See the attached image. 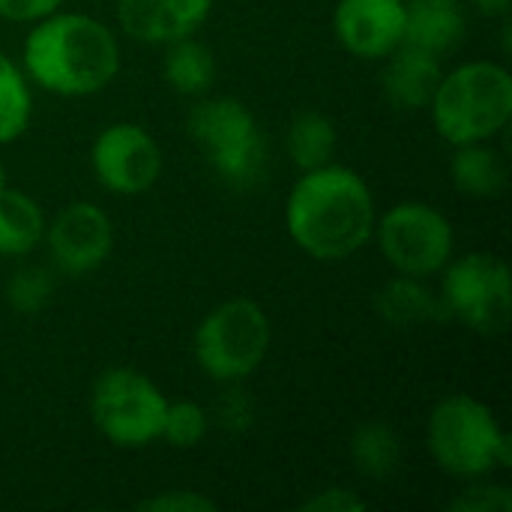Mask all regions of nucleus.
<instances>
[{
	"mask_svg": "<svg viewBox=\"0 0 512 512\" xmlns=\"http://www.w3.org/2000/svg\"><path fill=\"white\" fill-rule=\"evenodd\" d=\"M375 219L369 183L354 168L336 162L300 171L285 201V231L315 261H345L366 249Z\"/></svg>",
	"mask_w": 512,
	"mask_h": 512,
	"instance_id": "f257e3e1",
	"label": "nucleus"
},
{
	"mask_svg": "<svg viewBox=\"0 0 512 512\" xmlns=\"http://www.w3.org/2000/svg\"><path fill=\"white\" fill-rule=\"evenodd\" d=\"M27 81L63 99L105 90L120 72L117 33L87 12H51L30 24L21 45Z\"/></svg>",
	"mask_w": 512,
	"mask_h": 512,
	"instance_id": "f03ea898",
	"label": "nucleus"
},
{
	"mask_svg": "<svg viewBox=\"0 0 512 512\" xmlns=\"http://www.w3.org/2000/svg\"><path fill=\"white\" fill-rule=\"evenodd\" d=\"M429 117L450 147L495 141L512 120V75L504 63L468 60L441 75Z\"/></svg>",
	"mask_w": 512,
	"mask_h": 512,
	"instance_id": "7ed1b4c3",
	"label": "nucleus"
},
{
	"mask_svg": "<svg viewBox=\"0 0 512 512\" xmlns=\"http://www.w3.org/2000/svg\"><path fill=\"white\" fill-rule=\"evenodd\" d=\"M426 447L432 462L456 480L492 477L512 462L510 435L495 411L468 393H453L432 408Z\"/></svg>",
	"mask_w": 512,
	"mask_h": 512,
	"instance_id": "20e7f679",
	"label": "nucleus"
},
{
	"mask_svg": "<svg viewBox=\"0 0 512 512\" xmlns=\"http://www.w3.org/2000/svg\"><path fill=\"white\" fill-rule=\"evenodd\" d=\"M186 132L210 171L234 192H249L267 171V138L252 108L237 96H198Z\"/></svg>",
	"mask_w": 512,
	"mask_h": 512,
	"instance_id": "39448f33",
	"label": "nucleus"
},
{
	"mask_svg": "<svg viewBox=\"0 0 512 512\" xmlns=\"http://www.w3.org/2000/svg\"><path fill=\"white\" fill-rule=\"evenodd\" d=\"M273 345V324L267 312L249 297H231L213 306L192 336V357L198 369L216 384H243L267 360Z\"/></svg>",
	"mask_w": 512,
	"mask_h": 512,
	"instance_id": "423d86ee",
	"label": "nucleus"
},
{
	"mask_svg": "<svg viewBox=\"0 0 512 512\" xmlns=\"http://www.w3.org/2000/svg\"><path fill=\"white\" fill-rule=\"evenodd\" d=\"M168 396L138 369H105L90 390V420L96 432L120 450H144L159 441Z\"/></svg>",
	"mask_w": 512,
	"mask_h": 512,
	"instance_id": "0eeeda50",
	"label": "nucleus"
},
{
	"mask_svg": "<svg viewBox=\"0 0 512 512\" xmlns=\"http://www.w3.org/2000/svg\"><path fill=\"white\" fill-rule=\"evenodd\" d=\"M441 303L447 318H456L480 336H498L512 315V276L504 258L492 252H465L441 270Z\"/></svg>",
	"mask_w": 512,
	"mask_h": 512,
	"instance_id": "6e6552de",
	"label": "nucleus"
},
{
	"mask_svg": "<svg viewBox=\"0 0 512 512\" xmlns=\"http://www.w3.org/2000/svg\"><path fill=\"white\" fill-rule=\"evenodd\" d=\"M381 258L402 276L429 279L447 267L456 252V231L447 213L426 201H399L375 219Z\"/></svg>",
	"mask_w": 512,
	"mask_h": 512,
	"instance_id": "1a4fd4ad",
	"label": "nucleus"
},
{
	"mask_svg": "<svg viewBox=\"0 0 512 512\" xmlns=\"http://www.w3.org/2000/svg\"><path fill=\"white\" fill-rule=\"evenodd\" d=\"M90 168L105 192L144 195L162 177V147L141 123L117 120L93 138Z\"/></svg>",
	"mask_w": 512,
	"mask_h": 512,
	"instance_id": "9d476101",
	"label": "nucleus"
},
{
	"mask_svg": "<svg viewBox=\"0 0 512 512\" xmlns=\"http://www.w3.org/2000/svg\"><path fill=\"white\" fill-rule=\"evenodd\" d=\"M54 273L63 276H90L96 273L114 249V225L105 207L93 201H72L45 222L42 237Z\"/></svg>",
	"mask_w": 512,
	"mask_h": 512,
	"instance_id": "9b49d317",
	"label": "nucleus"
},
{
	"mask_svg": "<svg viewBox=\"0 0 512 512\" xmlns=\"http://www.w3.org/2000/svg\"><path fill=\"white\" fill-rule=\"evenodd\" d=\"M336 42L360 60H384L405 42V0H339Z\"/></svg>",
	"mask_w": 512,
	"mask_h": 512,
	"instance_id": "f8f14e48",
	"label": "nucleus"
},
{
	"mask_svg": "<svg viewBox=\"0 0 512 512\" xmlns=\"http://www.w3.org/2000/svg\"><path fill=\"white\" fill-rule=\"evenodd\" d=\"M213 12V0H117L120 30L141 45H171L195 36Z\"/></svg>",
	"mask_w": 512,
	"mask_h": 512,
	"instance_id": "ddd939ff",
	"label": "nucleus"
},
{
	"mask_svg": "<svg viewBox=\"0 0 512 512\" xmlns=\"http://www.w3.org/2000/svg\"><path fill=\"white\" fill-rule=\"evenodd\" d=\"M441 75L444 66L438 54L399 45L390 57H384L381 90L384 99L399 111H426L441 84Z\"/></svg>",
	"mask_w": 512,
	"mask_h": 512,
	"instance_id": "4468645a",
	"label": "nucleus"
},
{
	"mask_svg": "<svg viewBox=\"0 0 512 512\" xmlns=\"http://www.w3.org/2000/svg\"><path fill=\"white\" fill-rule=\"evenodd\" d=\"M468 30L462 0H405V42L429 54H450Z\"/></svg>",
	"mask_w": 512,
	"mask_h": 512,
	"instance_id": "2eb2a0df",
	"label": "nucleus"
},
{
	"mask_svg": "<svg viewBox=\"0 0 512 512\" xmlns=\"http://www.w3.org/2000/svg\"><path fill=\"white\" fill-rule=\"evenodd\" d=\"M375 309L384 324L399 330H414L447 318L441 297L426 285V279L402 276V273H396L381 285V291L375 294Z\"/></svg>",
	"mask_w": 512,
	"mask_h": 512,
	"instance_id": "dca6fc26",
	"label": "nucleus"
},
{
	"mask_svg": "<svg viewBox=\"0 0 512 512\" xmlns=\"http://www.w3.org/2000/svg\"><path fill=\"white\" fill-rule=\"evenodd\" d=\"M450 180L459 195L498 198L510 183V168L504 153L492 141H474V144L453 147Z\"/></svg>",
	"mask_w": 512,
	"mask_h": 512,
	"instance_id": "f3484780",
	"label": "nucleus"
},
{
	"mask_svg": "<svg viewBox=\"0 0 512 512\" xmlns=\"http://www.w3.org/2000/svg\"><path fill=\"white\" fill-rule=\"evenodd\" d=\"M45 222L39 201L6 183L0 189V258H27L42 243Z\"/></svg>",
	"mask_w": 512,
	"mask_h": 512,
	"instance_id": "a211bd4d",
	"label": "nucleus"
},
{
	"mask_svg": "<svg viewBox=\"0 0 512 512\" xmlns=\"http://www.w3.org/2000/svg\"><path fill=\"white\" fill-rule=\"evenodd\" d=\"M216 54L210 45H204L195 36L177 39L171 45H165V57H162V78L165 84L189 99L207 96L210 87L216 84Z\"/></svg>",
	"mask_w": 512,
	"mask_h": 512,
	"instance_id": "6ab92c4d",
	"label": "nucleus"
},
{
	"mask_svg": "<svg viewBox=\"0 0 512 512\" xmlns=\"http://www.w3.org/2000/svg\"><path fill=\"white\" fill-rule=\"evenodd\" d=\"M348 450H351V462L363 480L381 483V480L393 477L402 465V438L390 423H381V420L357 426Z\"/></svg>",
	"mask_w": 512,
	"mask_h": 512,
	"instance_id": "aec40b11",
	"label": "nucleus"
},
{
	"mask_svg": "<svg viewBox=\"0 0 512 512\" xmlns=\"http://www.w3.org/2000/svg\"><path fill=\"white\" fill-rule=\"evenodd\" d=\"M339 147V132L336 123L321 114V111H300L285 135V150L288 159L294 162V168L300 171H312L321 168L327 162H333Z\"/></svg>",
	"mask_w": 512,
	"mask_h": 512,
	"instance_id": "412c9836",
	"label": "nucleus"
},
{
	"mask_svg": "<svg viewBox=\"0 0 512 512\" xmlns=\"http://www.w3.org/2000/svg\"><path fill=\"white\" fill-rule=\"evenodd\" d=\"M33 120V84L21 63L0 54V147L18 141Z\"/></svg>",
	"mask_w": 512,
	"mask_h": 512,
	"instance_id": "4be33fe9",
	"label": "nucleus"
},
{
	"mask_svg": "<svg viewBox=\"0 0 512 512\" xmlns=\"http://www.w3.org/2000/svg\"><path fill=\"white\" fill-rule=\"evenodd\" d=\"M54 288H57L54 267L24 264L9 276V282L3 288V297L9 303V309H15L18 315H36L51 303Z\"/></svg>",
	"mask_w": 512,
	"mask_h": 512,
	"instance_id": "5701e85b",
	"label": "nucleus"
},
{
	"mask_svg": "<svg viewBox=\"0 0 512 512\" xmlns=\"http://www.w3.org/2000/svg\"><path fill=\"white\" fill-rule=\"evenodd\" d=\"M207 429H210L207 408L192 399H177V402H168L165 408L159 441H165L174 450H195L204 441Z\"/></svg>",
	"mask_w": 512,
	"mask_h": 512,
	"instance_id": "b1692460",
	"label": "nucleus"
},
{
	"mask_svg": "<svg viewBox=\"0 0 512 512\" xmlns=\"http://www.w3.org/2000/svg\"><path fill=\"white\" fill-rule=\"evenodd\" d=\"M468 486L447 504V512H512V492L489 477L465 480Z\"/></svg>",
	"mask_w": 512,
	"mask_h": 512,
	"instance_id": "393cba45",
	"label": "nucleus"
},
{
	"mask_svg": "<svg viewBox=\"0 0 512 512\" xmlns=\"http://www.w3.org/2000/svg\"><path fill=\"white\" fill-rule=\"evenodd\" d=\"M138 510L144 512H216V501L195 492V489H168L159 495H150L138 501Z\"/></svg>",
	"mask_w": 512,
	"mask_h": 512,
	"instance_id": "a878e982",
	"label": "nucleus"
},
{
	"mask_svg": "<svg viewBox=\"0 0 512 512\" xmlns=\"http://www.w3.org/2000/svg\"><path fill=\"white\" fill-rule=\"evenodd\" d=\"M225 387H231V390H225V396L219 399V405H216V420H219V426H222L225 432L240 435V432H246V429L252 426V420H255V405H252V399H249L237 384H225Z\"/></svg>",
	"mask_w": 512,
	"mask_h": 512,
	"instance_id": "bb28decb",
	"label": "nucleus"
},
{
	"mask_svg": "<svg viewBox=\"0 0 512 512\" xmlns=\"http://www.w3.org/2000/svg\"><path fill=\"white\" fill-rule=\"evenodd\" d=\"M366 507H369L366 498H360L357 492L342 489V486H330L324 492H315L312 498H306L300 504L303 512H363Z\"/></svg>",
	"mask_w": 512,
	"mask_h": 512,
	"instance_id": "cd10ccee",
	"label": "nucleus"
},
{
	"mask_svg": "<svg viewBox=\"0 0 512 512\" xmlns=\"http://www.w3.org/2000/svg\"><path fill=\"white\" fill-rule=\"evenodd\" d=\"M66 0H0V18L12 24H36L39 18L63 9Z\"/></svg>",
	"mask_w": 512,
	"mask_h": 512,
	"instance_id": "c85d7f7f",
	"label": "nucleus"
},
{
	"mask_svg": "<svg viewBox=\"0 0 512 512\" xmlns=\"http://www.w3.org/2000/svg\"><path fill=\"white\" fill-rule=\"evenodd\" d=\"M483 15H492V18H510L512 0H471Z\"/></svg>",
	"mask_w": 512,
	"mask_h": 512,
	"instance_id": "c756f323",
	"label": "nucleus"
},
{
	"mask_svg": "<svg viewBox=\"0 0 512 512\" xmlns=\"http://www.w3.org/2000/svg\"><path fill=\"white\" fill-rule=\"evenodd\" d=\"M3 186H6V168L0 165V189H3Z\"/></svg>",
	"mask_w": 512,
	"mask_h": 512,
	"instance_id": "7c9ffc66",
	"label": "nucleus"
}]
</instances>
